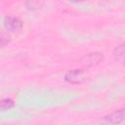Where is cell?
I'll use <instances>...</instances> for the list:
<instances>
[{
    "instance_id": "cell-4",
    "label": "cell",
    "mask_w": 125,
    "mask_h": 125,
    "mask_svg": "<svg viewBox=\"0 0 125 125\" xmlns=\"http://www.w3.org/2000/svg\"><path fill=\"white\" fill-rule=\"evenodd\" d=\"M123 119H124V108L115 110L109 115L105 116V120L112 124H119L123 121Z\"/></svg>"
},
{
    "instance_id": "cell-7",
    "label": "cell",
    "mask_w": 125,
    "mask_h": 125,
    "mask_svg": "<svg viewBox=\"0 0 125 125\" xmlns=\"http://www.w3.org/2000/svg\"><path fill=\"white\" fill-rule=\"evenodd\" d=\"M10 35L8 33L5 32H0V47H3L5 45H7L10 42Z\"/></svg>"
},
{
    "instance_id": "cell-2",
    "label": "cell",
    "mask_w": 125,
    "mask_h": 125,
    "mask_svg": "<svg viewBox=\"0 0 125 125\" xmlns=\"http://www.w3.org/2000/svg\"><path fill=\"white\" fill-rule=\"evenodd\" d=\"M4 26L8 31H18L22 27V21L14 16H9L4 21Z\"/></svg>"
},
{
    "instance_id": "cell-5",
    "label": "cell",
    "mask_w": 125,
    "mask_h": 125,
    "mask_svg": "<svg viewBox=\"0 0 125 125\" xmlns=\"http://www.w3.org/2000/svg\"><path fill=\"white\" fill-rule=\"evenodd\" d=\"M113 57L114 59L119 62H124V44H121L119 46H117L114 51H113Z\"/></svg>"
},
{
    "instance_id": "cell-6",
    "label": "cell",
    "mask_w": 125,
    "mask_h": 125,
    "mask_svg": "<svg viewBox=\"0 0 125 125\" xmlns=\"http://www.w3.org/2000/svg\"><path fill=\"white\" fill-rule=\"evenodd\" d=\"M15 105L14 102L11 99H4L0 101V110H7L12 108Z\"/></svg>"
},
{
    "instance_id": "cell-3",
    "label": "cell",
    "mask_w": 125,
    "mask_h": 125,
    "mask_svg": "<svg viewBox=\"0 0 125 125\" xmlns=\"http://www.w3.org/2000/svg\"><path fill=\"white\" fill-rule=\"evenodd\" d=\"M103 54L100 52H94V53H90L85 55L81 62L84 65L86 66H94L96 64H98L102 60H103Z\"/></svg>"
},
{
    "instance_id": "cell-1",
    "label": "cell",
    "mask_w": 125,
    "mask_h": 125,
    "mask_svg": "<svg viewBox=\"0 0 125 125\" xmlns=\"http://www.w3.org/2000/svg\"><path fill=\"white\" fill-rule=\"evenodd\" d=\"M86 79V73L83 69H71L64 75V80L68 83L78 84Z\"/></svg>"
}]
</instances>
